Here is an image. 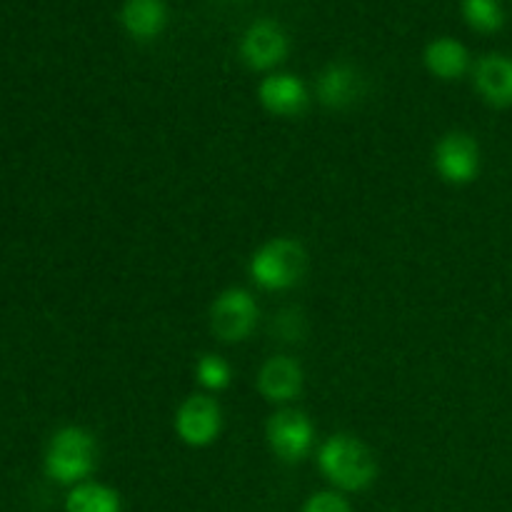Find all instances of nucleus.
I'll return each instance as SVG.
<instances>
[{"label":"nucleus","instance_id":"4468645a","mask_svg":"<svg viewBox=\"0 0 512 512\" xmlns=\"http://www.w3.org/2000/svg\"><path fill=\"white\" fill-rule=\"evenodd\" d=\"M425 65L435 78L458 80L470 68L468 48L455 38H438L425 48Z\"/></svg>","mask_w":512,"mask_h":512},{"label":"nucleus","instance_id":"dca6fc26","mask_svg":"<svg viewBox=\"0 0 512 512\" xmlns=\"http://www.w3.org/2000/svg\"><path fill=\"white\" fill-rule=\"evenodd\" d=\"M463 15L478 33H498L505 23V10L500 0H463Z\"/></svg>","mask_w":512,"mask_h":512},{"label":"nucleus","instance_id":"0eeeda50","mask_svg":"<svg viewBox=\"0 0 512 512\" xmlns=\"http://www.w3.org/2000/svg\"><path fill=\"white\" fill-rule=\"evenodd\" d=\"M268 443L285 463H298L313 448V425L298 410H280L268 420Z\"/></svg>","mask_w":512,"mask_h":512},{"label":"nucleus","instance_id":"20e7f679","mask_svg":"<svg viewBox=\"0 0 512 512\" xmlns=\"http://www.w3.org/2000/svg\"><path fill=\"white\" fill-rule=\"evenodd\" d=\"M258 323V303L243 288H230L215 298L210 308V330L223 343H240Z\"/></svg>","mask_w":512,"mask_h":512},{"label":"nucleus","instance_id":"1a4fd4ad","mask_svg":"<svg viewBox=\"0 0 512 512\" xmlns=\"http://www.w3.org/2000/svg\"><path fill=\"white\" fill-rule=\"evenodd\" d=\"M258 98L268 113L280 118H293L300 115L308 105V88L300 78L290 73H275L260 83Z\"/></svg>","mask_w":512,"mask_h":512},{"label":"nucleus","instance_id":"f257e3e1","mask_svg":"<svg viewBox=\"0 0 512 512\" xmlns=\"http://www.w3.org/2000/svg\"><path fill=\"white\" fill-rule=\"evenodd\" d=\"M318 465L325 478L340 490H365L378 475V463L365 443L353 435H333L318 453Z\"/></svg>","mask_w":512,"mask_h":512},{"label":"nucleus","instance_id":"9b49d317","mask_svg":"<svg viewBox=\"0 0 512 512\" xmlns=\"http://www.w3.org/2000/svg\"><path fill=\"white\" fill-rule=\"evenodd\" d=\"M258 390L270 403H288L303 390V368L298 360L275 355L260 368Z\"/></svg>","mask_w":512,"mask_h":512},{"label":"nucleus","instance_id":"ddd939ff","mask_svg":"<svg viewBox=\"0 0 512 512\" xmlns=\"http://www.w3.org/2000/svg\"><path fill=\"white\" fill-rule=\"evenodd\" d=\"M120 23L135 40H153L165 30L168 8L163 0H125L120 8Z\"/></svg>","mask_w":512,"mask_h":512},{"label":"nucleus","instance_id":"f3484780","mask_svg":"<svg viewBox=\"0 0 512 512\" xmlns=\"http://www.w3.org/2000/svg\"><path fill=\"white\" fill-rule=\"evenodd\" d=\"M198 383L208 390H225L230 385V365L218 355H203L195 365Z\"/></svg>","mask_w":512,"mask_h":512},{"label":"nucleus","instance_id":"7ed1b4c3","mask_svg":"<svg viewBox=\"0 0 512 512\" xmlns=\"http://www.w3.org/2000/svg\"><path fill=\"white\" fill-rule=\"evenodd\" d=\"M95 438L85 428L70 425L58 430L50 438L48 453H45V473L55 483L80 485V480L88 478L95 468Z\"/></svg>","mask_w":512,"mask_h":512},{"label":"nucleus","instance_id":"f03ea898","mask_svg":"<svg viewBox=\"0 0 512 512\" xmlns=\"http://www.w3.org/2000/svg\"><path fill=\"white\" fill-rule=\"evenodd\" d=\"M308 273V253L293 238H275L255 250L250 275L265 290H288Z\"/></svg>","mask_w":512,"mask_h":512},{"label":"nucleus","instance_id":"39448f33","mask_svg":"<svg viewBox=\"0 0 512 512\" xmlns=\"http://www.w3.org/2000/svg\"><path fill=\"white\" fill-rule=\"evenodd\" d=\"M223 428V410L210 395H190L175 413V433L190 448H208Z\"/></svg>","mask_w":512,"mask_h":512},{"label":"nucleus","instance_id":"423d86ee","mask_svg":"<svg viewBox=\"0 0 512 512\" xmlns=\"http://www.w3.org/2000/svg\"><path fill=\"white\" fill-rule=\"evenodd\" d=\"M435 170L450 185L473 183L480 170V148L468 133H448L435 145Z\"/></svg>","mask_w":512,"mask_h":512},{"label":"nucleus","instance_id":"2eb2a0df","mask_svg":"<svg viewBox=\"0 0 512 512\" xmlns=\"http://www.w3.org/2000/svg\"><path fill=\"white\" fill-rule=\"evenodd\" d=\"M68 512H120V495L100 483H80L65 500Z\"/></svg>","mask_w":512,"mask_h":512},{"label":"nucleus","instance_id":"9d476101","mask_svg":"<svg viewBox=\"0 0 512 512\" xmlns=\"http://www.w3.org/2000/svg\"><path fill=\"white\" fill-rule=\"evenodd\" d=\"M365 93L363 75L348 63H333L320 73L318 100L325 108L345 110L358 103Z\"/></svg>","mask_w":512,"mask_h":512},{"label":"nucleus","instance_id":"6e6552de","mask_svg":"<svg viewBox=\"0 0 512 512\" xmlns=\"http://www.w3.org/2000/svg\"><path fill=\"white\" fill-rule=\"evenodd\" d=\"M288 35L275 20H255L240 40V55L253 70H270L288 55Z\"/></svg>","mask_w":512,"mask_h":512},{"label":"nucleus","instance_id":"a211bd4d","mask_svg":"<svg viewBox=\"0 0 512 512\" xmlns=\"http://www.w3.org/2000/svg\"><path fill=\"white\" fill-rule=\"evenodd\" d=\"M303 512H350L348 500L338 493H315L305 503Z\"/></svg>","mask_w":512,"mask_h":512},{"label":"nucleus","instance_id":"f8f14e48","mask_svg":"<svg viewBox=\"0 0 512 512\" xmlns=\"http://www.w3.org/2000/svg\"><path fill=\"white\" fill-rule=\"evenodd\" d=\"M475 88L483 95L485 103L495 108L512 105V58L508 55H485L475 65Z\"/></svg>","mask_w":512,"mask_h":512}]
</instances>
